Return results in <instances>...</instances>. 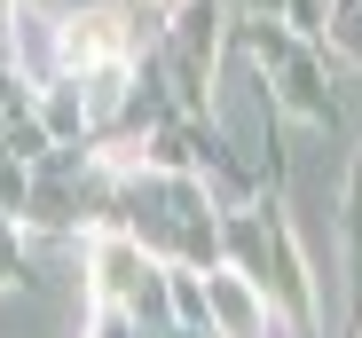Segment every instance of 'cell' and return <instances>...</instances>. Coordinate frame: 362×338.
<instances>
[{
	"instance_id": "obj_1",
	"label": "cell",
	"mask_w": 362,
	"mask_h": 338,
	"mask_svg": "<svg viewBox=\"0 0 362 338\" xmlns=\"http://www.w3.org/2000/svg\"><path fill=\"white\" fill-rule=\"evenodd\" d=\"M142 284H150V260L134 236H95V299L103 307H142Z\"/></svg>"
}]
</instances>
